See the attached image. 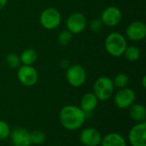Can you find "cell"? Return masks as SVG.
Masks as SVG:
<instances>
[{"label": "cell", "mask_w": 146, "mask_h": 146, "mask_svg": "<svg viewBox=\"0 0 146 146\" xmlns=\"http://www.w3.org/2000/svg\"><path fill=\"white\" fill-rule=\"evenodd\" d=\"M61 125L68 131H76L82 127L86 114L78 106L68 104L62 108L59 113Z\"/></svg>", "instance_id": "6da1fadb"}, {"label": "cell", "mask_w": 146, "mask_h": 146, "mask_svg": "<svg viewBox=\"0 0 146 146\" xmlns=\"http://www.w3.org/2000/svg\"><path fill=\"white\" fill-rule=\"evenodd\" d=\"M104 47L106 51L114 57L123 56L127 42L123 34L117 32H113L108 34L104 40Z\"/></svg>", "instance_id": "7a4b0ae2"}, {"label": "cell", "mask_w": 146, "mask_h": 146, "mask_svg": "<svg viewBox=\"0 0 146 146\" xmlns=\"http://www.w3.org/2000/svg\"><path fill=\"white\" fill-rule=\"evenodd\" d=\"M115 86L113 80L107 76L98 78L93 85V93L98 101H107L110 99L114 94Z\"/></svg>", "instance_id": "3957f363"}, {"label": "cell", "mask_w": 146, "mask_h": 146, "mask_svg": "<svg viewBox=\"0 0 146 146\" xmlns=\"http://www.w3.org/2000/svg\"><path fill=\"white\" fill-rule=\"evenodd\" d=\"M62 21L60 12L53 7L44 9L39 16L40 25L46 30H54L59 27Z\"/></svg>", "instance_id": "277c9868"}, {"label": "cell", "mask_w": 146, "mask_h": 146, "mask_svg": "<svg viewBox=\"0 0 146 146\" xmlns=\"http://www.w3.org/2000/svg\"><path fill=\"white\" fill-rule=\"evenodd\" d=\"M66 79L73 87H80L86 80V69L80 64H73L66 69Z\"/></svg>", "instance_id": "5b68a950"}, {"label": "cell", "mask_w": 146, "mask_h": 146, "mask_svg": "<svg viewBox=\"0 0 146 146\" xmlns=\"http://www.w3.org/2000/svg\"><path fill=\"white\" fill-rule=\"evenodd\" d=\"M136 99V94L134 91L129 87H124L119 89L114 96V103L115 106L121 110L129 109L133 105Z\"/></svg>", "instance_id": "8992f818"}, {"label": "cell", "mask_w": 146, "mask_h": 146, "mask_svg": "<svg viewBox=\"0 0 146 146\" xmlns=\"http://www.w3.org/2000/svg\"><path fill=\"white\" fill-rule=\"evenodd\" d=\"M17 79L25 86H34L38 80V74L32 65H21L17 70Z\"/></svg>", "instance_id": "52a82bcc"}, {"label": "cell", "mask_w": 146, "mask_h": 146, "mask_svg": "<svg viewBox=\"0 0 146 146\" xmlns=\"http://www.w3.org/2000/svg\"><path fill=\"white\" fill-rule=\"evenodd\" d=\"M131 146H146V121L134 125L128 133Z\"/></svg>", "instance_id": "ba28073f"}, {"label": "cell", "mask_w": 146, "mask_h": 146, "mask_svg": "<svg viewBox=\"0 0 146 146\" xmlns=\"http://www.w3.org/2000/svg\"><path fill=\"white\" fill-rule=\"evenodd\" d=\"M87 21L82 13H73L66 21V27L73 35L82 33L86 27Z\"/></svg>", "instance_id": "9c48e42d"}, {"label": "cell", "mask_w": 146, "mask_h": 146, "mask_svg": "<svg viewBox=\"0 0 146 146\" xmlns=\"http://www.w3.org/2000/svg\"><path fill=\"white\" fill-rule=\"evenodd\" d=\"M121 18L122 14L119 8L116 6H109L103 10L100 20L102 21L104 26L113 27L121 22Z\"/></svg>", "instance_id": "30bf717a"}, {"label": "cell", "mask_w": 146, "mask_h": 146, "mask_svg": "<svg viewBox=\"0 0 146 146\" xmlns=\"http://www.w3.org/2000/svg\"><path fill=\"white\" fill-rule=\"evenodd\" d=\"M127 38L134 42L141 41L146 37V24L141 21L131 22L126 30Z\"/></svg>", "instance_id": "8fae6325"}, {"label": "cell", "mask_w": 146, "mask_h": 146, "mask_svg": "<svg viewBox=\"0 0 146 146\" xmlns=\"http://www.w3.org/2000/svg\"><path fill=\"white\" fill-rule=\"evenodd\" d=\"M102 135L94 127H86L80 134V141L84 146H98L101 144Z\"/></svg>", "instance_id": "7c38bea8"}, {"label": "cell", "mask_w": 146, "mask_h": 146, "mask_svg": "<svg viewBox=\"0 0 146 146\" xmlns=\"http://www.w3.org/2000/svg\"><path fill=\"white\" fill-rule=\"evenodd\" d=\"M9 138L13 146H30L32 145L30 132L23 127L14 128L10 132Z\"/></svg>", "instance_id": "4fadbf2b"}, {"label": "cell", "mask_w": 146, "mask_h": 146, "mask_svg": "<svg viewBox=\"0 0 146 146\" xmlns=\"http://www.w3.org/2000/svg\"><path fill=\"white\" fill-rule=\"evenodd\" d=\"M98 104V99L93 92H87L84 94L80 100V109L86 113L93 112Z\"/></svg>", "instance_id": "5bb4252c"}, {"label": "cell", "mask_w": 146, "mask_h": 146, "mask_svg": "<svg viewBox=\"0 0 146 146\" xmlns=\"http://www.w3.org/2000/svg\"><path fill=\"white\" fill-rule=\"evenodd\" d=\"M101 146H127L126 139L117 133H110L101 140Z\"/></svg>", "instance_id": "9a60e30c"}, {"label": "cell", "mask_w": 146, "mask_h": 146, "mask_svg": "<svg viewBox=\"0 0 146 146\" xmlns=\"http://www.w3.org/2000/svg\"><path fill=\"white\" fill-rule=\"evenodd\" d=\"M129 115L135 122H144L146 121V109L141 104H133L129 107Z\"/></svg>", "instance_id": "2e32d148"}, {"label": "cell", "mask_w": 146, "mask_h": 146, "mask_svg": "<svg viewBox=\"0 0 146 146\" xmlns=\"http://www.w3.org/2000/svg\"><path fill=\"white\" fill-rule=\"evenodd\" d=\"M38 58L37 51L34 49L29 48L23 50L20 56L21 63L22 65H33Z\"/></svg>", "instance_id": "e0dca14e"}, {"label": "cell", "mask_w": 146, "mask_h": 146, "mask_svg": "<svg viewBox=\"0 0 146 146\" xmlns=\"http://www.w3.org/2000/svg\"><path fill=\"white\" fill-rule=\"evenodd\" d=\"M123 56L126 57V59L129 62H137L141 56V51L140 50L134 45H131V46H127L124 51Z\"/></svg>", "instance_id": "ac0fdd59"}, {"label": "cell", "mask_w": 146, "mask_h": 146, "mask_svg": "<svg viewBox=\"0 0 146 146\" xmlns=\"http://www.w3.org/2000/svg\"><path fill=\"white\" fill-rule=\"evenodd\" d=\"M30 139H31V144L39 145L44 143L46 139V136L45 133L40 130H33L30 133Z\"/></svg>", "instance_id": "d6986e66"}, {"label": "cell", "mask_w": 146, "mask_h": 146, "mask_svg": "<svg viewBox=\"0 0 146 146\" xmlns=\"http://www.w3.org/2000/svg\"><path fill=\"white\" fill-rule=\"evenodd\" d=\"M128 82H129V78H128L127 74H124V73H121V74H116V76L113 80V83H114L115 87H116L118 89L127 87V86L128 85Z\"/></svg>", "instance_id": "ffe728a7"}, {"label": "cell", "mask_w": 146, "mask_h": 146, "mask_svg": "<svg viewBox=\"0 0 146 146\" xmlns=\"http://www.w3.org/2000/svg\"><path fill=\"white\" fill-rule=\"evenodd\" d=\"M73 39V34L68 30H62L59 33L57 37V41L60 45L62 46H67L68 45Z\"/></svg>", "instance_id": "44dd1931"}, {"label": "cell", "mask_w": 146, "mask_h": 146, "mask_svg": "<svg viewBox=\"0 0 146 146\" xmlns=\"http://www.w3.org/2000/svg\"><path fill=\"white\" fill-rule=\"evenodd\" d=\"M5 62L11 68H17L21 64V60H20V56L15 53L8 54L5 57Z\"/></svg>", "instance_id": "7402d4cb"}, {"label": "cell", "mask_w": 146, "mask_h": 146, "mask_svg": "<svg viewBox=\"0 0 146 146\" xmlns=\"http://www.w3.org/2000/svg\"><path fill=\"white\" fill-rule=\"evenodd\" d=\"M10 132L11 130L9 124L4 121L0 120V140H4L8 139L9 137Z\"/></svg>", "instance_id": "603a6c76"}, {"label": "cell", "mask_w": 146, "mask_h": 146, "mask_svg": "<svg viewBox=\"0 0 146 146\" xmlns=\"http://www.w3.org/2000/svg\"><path fill=\"white\" fill-rule=\"evenodd\" d=\"M104 24L102 22V21L98 18H95L93 20L91 21V22L89 23V27L90 29L94 32V33H99L103 30L104 28Z\"/></svg>", "instance_id": "cb8c5ba5"}, {"label": "cell", "mask_w": 146, "mask_h": 146, "mask_svg": "<svg viewBox=\"0 0 146 146\" xmlns=\"http://www.w3.org/2000/svg\"><path fill=\"white\" fill-rule=\"evenodd\" d=\"M70 62H69V60L66 59V58H62L59 61V66L62 69H68V67L70 66Z\"/></svg>", "instance_id": "d4e9b609"}, {"label": "cell", "mask_w": 146, "mask_h": 146, "mask_svg": "<svg viewBox=\"0 0 146 146\" xmlns=\"http://www.w3.org/2000/svg\"><path fill=\"white\" fill-rule=\"evenodd\" d=\"M8 3V0H0V10L3 9Z\"/></svg>", "instance_id": "484cf974"}, {"label": "cell", "mask_w": 146, "mask_h": 146, "mask_svg": "<svg viewBox=\"0 0 146 146\" xmlns=\"http://www.w3.org/2000/svg\"><path fill=\"white\" fill-rule=\"evenodd\" d=\"M141 83H142V86H143V87H146V76H143V78H142V80H141Z\"/></svg>", "instance_id": "4316f807"}, {"label": "cell", "mask_w": 146, "mask_h": 146, "mask_svg": "<svg viewBox=\"0 0 146 146\" xmlns=\"http://www.w3.org/2000/svg\"><path fill=\"white\" fill-rule=\"evenodd\" d=\"M51 146H56V145H51Z\"/></svg>", "instance_id": "83f0119b"}]
</instances>
